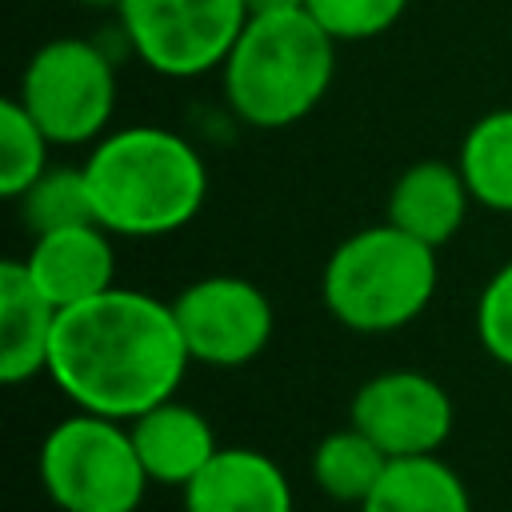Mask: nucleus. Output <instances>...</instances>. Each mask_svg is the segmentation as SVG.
Masks as SVG:
<instances>
[{
	"instance_id": "obj_1",
	"label": "nucleus",
	"mask_w": 512,
	"mask_h": 512,
	"mask_svg": "<svg viewBox=\"0 0 512 512\" xmlns=\"http://www.w3.org/2000/svg\"><path fill=\"white\" fill-rule=\"evenodd\" d=\"M192 364L172 300L140 288H108L84 304L60 308L48 352L52 384L80 408L132 420L172 400Z\"/></svg>"
},
{
	"instance_id": "obj_2",
	"label": "nucleus",
	"mask_w": 512,
	"mask_h": 512,
	"mask_svg": "<svg viewBox=\"0 0 512 512\" xmlns=\"http://www.w3.org/2000/svg\"><path fill=\"white\" fill-rule=\"evenodd\" d=\"M84 180L96 224L136 240L192 224L208 196V168L196 144L156 124L104 132L84 160Z\"/></svg>"
},
{
	"instance_id": "obj_3",
	"label": "nucleus",
	"mask_w": 512,
	"mask_h": 512,
	"mask_svg": "<svg viewBox=\"0 0 512 512\" xmlns=\"http://www.w3.org/2000/svg\"><path fill=\"white\" fill-rule=\"evenodd\" d=\"M224 100L248 128L300 124L328 96L336 76V40L308 8L256 12L220 64Z\"/></svg>"
},
{
	"instance_id": "obj_4",
	"label": "nucleus",
	"mask_w": 512,
	"mask_h": 512,
	"mask_svg": "<svg viewBox=\"0 0 512 512\" xmlns=\"http://www.w3.org/2000/svg\"><path fill=\"white\" fill-rule=\"evenodd\" d=\"M436 280V248L384 220L332 248L320 296L344 328L380 336L412 324L436 296Z\"/></svg>"
},
{
	"instance_id": "obj_5",
	"label": "nucleus",
	"mask_w": 512,
	"mask_h": 512,
	"mask_svg": "<svg viewBox=\"0 0 512 512\" xmlns=\"http://www.w3.org/2000/svg\"><path fill=\"white\" fill-rule=\"evenodd\" d=\"M40 484L60 512H136L152 480L128 420L76 408L40 444Z\"/></svg>"
},
{
	"instance_id": "obj_6",
	"label": "nucleus",
	"mask_w": 512,
	"mask_h": 512,
	"mask_svg": "<svg viewBox=\"0 0 512 512\" xmlns=\"http://www.w3.org/2000/svg\"><path fill=\"white\" fill-rule=\"evenodd\" d=\"M16 100L52 144H96L116 112V68L96 40L56 36L28 56Z\"/></svg>"
},
{
	"instance_id": "obj_7",
	"label": "nucleus",
	"mask_w": 512,
	"mask_h": 512,
	"mask_svg": "<svg viewBox=\"0 0 512 512\" xmlns=\"http://www.w3.org/2000/svg\"><path fill=\"white\" fill-rule=\"evenodd\" d=\"M120 32L136 60L168 80L216 72L248 24V0H120Z\"/></svg>"
},
{
	"instance_id": "obj_8",
	"label": "nucleus",
	"mask_w": 512,
	"mask_h": 512,
	"mask_svg": "<svg viewBox=\"0 0 512 512\" xmlns=\"http://www.w3.org/2000/svg\"><path fill=\"white\" fill-rule=\"evenodd\" d=\"M188 356L208 368L252 364L276 328L272 300L244 276H204L180 288L172 300Z\"/></svg>"
},
{
	"instance_id": "obj_9",
	"label": "nucleus",
	"mask_w": 512,
	"mask_h": 512,
	"mask_svg": "<svg viewBox=\"0 0 512 512\" xmlns=\"http://www.w3.org/2000/svg\"><path fill=\"white\" fill-rule=\"evenodd\" d=\"M348 416L396 460V456L440 452L444 440L452 436L456 408L448 388L428 372L392 368V372H376L356 388Z\"/></svg>"
},
{
	"instance_id": "obj_10",
	"label": "nucleus",
	"mask_w": 512,
	"mask_h": 512,
	"mask_svg": "<svg viewBox=\"0 0 512 512\" xmlns=\"http://www.w3.org/2000/svg\"><path fill=\"white\" fill-rule=\"evenodd\" d=\"M108 236L112 232L96 220L36 232L24 268L56 308L84 304L116 284V252Z\"/></svg>"
},
{
	"instance_id": "obj_11",
	"label": "nucleus",
	"mask_w": 512,
	"mask_h": 512,
	"mask_svg": "<svg viewBox=\"0 0 512 512\" xmlns=\"http://www.w3.org/2000/svg\"><path fill=\"white\" fill-rule=\"evenodd\" d=\"M184 512H292V484L272 456L228 444L184 484Z\"/></svg>"
},
{
	"instance_id": "obj_12",
	"label": "nucleus",
	"mask_w": 512,
	"mask_h": 512,
	"mask_svg": "<svg viewBox=\"0 0 512 512\" xmlns=\"http://www.w3.org/2000/svg\"><path fill=\"white\" fill-rule=\"evenodd\" d=\"M60 308L36 288L24 260L0 264V380L24 384L48 372Z\"/></svg>"
},
{
	"instance_id": "obj_13",
	"label": "nucleus",
	"mask_w": 512,
	"mask_h": 512,
	"mask_svg": "<svg viewBox=\"0 0 512 512\" xmlns=\"http://www.w3.org/2000/svg\"><path fill=\"white\" fill-rule=\"evenodd\" d=\"M136 452L144 460V472L152 484H168V488H184L216 452V432L204 420L200 408L172 400L152 404L148 412L128 420Z\"/></svg>"
},
{
	"instance_id": "obj_14",
	"label": "nucleus",
	"mask_w": 512,
	"mask_h": 512,
	"mask_svg": "<svg viewBox=\"0 0 512 512\" xmlns=\"http://www.w3.org/2000/svg\"><path fill=\"white\" fill-rule=\"evenodd\" d=\"M468 204H472V192L464 184L460 164L416 160L396 176L388 192V224L440 248L460 232Z\"/></svg>"
},
{
	"instance_id": "obj_15",
	"label": "nucleus",
	"mask_w": 512,
	"mask_h": 512,
	"mask_svg": "<svg viewBox=\"0 0 512 512\" xmlns=\"http://www.w3.org/2000/svg\"><path fill=\"white\" fill-rule=\"evenodd\" d=\"M360 512H472L468 484L436 452L396 456L360 504Z\"/></svg>"
},
{
	"instance_id": "obj_16",
	"label": "nucleus",
	"mask_w": 512,
	"mask_h": 512,
	"mask_svg": "<svg viewBox=\"0 0 512 512\" xmlns=\"http://www.w3.org/2000/svg\"><path fill=\"white\" fill-rule=\"evenodd\" d=\"M456 164L480 208L512 212V108L484 112L464 132Z\"/></svg>"
},
{
	"instance_id": "obj_17",
	"label": "nucleus",
	"mask_w": 512,
	"mask_h": 512,
	"mask_svg": "<svg viewBox=\"0 0 512 512\" xmlns=\"http://www.w3.org/2000/svg\"><path fill=\"white\" fill-rule=\"evenodd\" d=\"M388 452L368 436L360 432L356 424L340 428V432H328L316 448H312V460H308V472L316 480V488L340 504H364L368 492L376 488V480L384 476L388 468Z\"/></svg>"
},
{
	"instance_id": "obj_18",
	"label": "nucleus",
	"mask_w": 512,
	"mask_h": 512,
	"mask_svg": "<svg viewBox=\"0 0 512 512\" xmlns=\"http://www.w3.org/2000/svg\"><path fill=\"white\" fill-rule=\"evenodd\" d=\"M48 132L32 120V112L16 100H0V192L16 200L28 184H36L48 172Z\"/></svg>"
},
{
	"instance_id": "obj_19",
	"label": "nucleus",
	"mask_w": 512,
	"mask_h": 512,
	"mask_svg": "<svg viewBox=\"0 0 512 512\" xmlns=\"http://www.w3.org/2000/svg\"><path fill=\"white\" fill-rule=\"evenodd\" d=\"M20 220L28 224V232H52V228H68V224H84L96 220L92 212V196H88V180H84V164L80 168H52L28 184L20 196Z\"/></svg>"
},
{
	"instance_id": "obj_20",
	"label": "nucleus",
	"mask_w": 512,
	"mask_h": 512,
	"mask_svg": "<svg viewBox=\"0 0 512 512\" xmlns=\"http://www.w3.org/2000/svg\"><path fill=\"white\" fill-rule=\"evenodd\" d=\"M304 8L336 44H356L396 28L408 0H304Z\"/></svg>"
},
{
	"instance_id": "obj_21",
	"label": "nucleus",
	"mask_w": 512,
	"mask_h": 512,
	"mask_svg": "<svg viewBox=\"0 0 512 512\" xmlns=\"http://www.w3.org/2000/svg\"><path fill=\"white\" fill-rule=\"evenodd\" d=\"M476 336H480V348L512 368V260L500 264L488 284L480 288V300H476Z\"/></svg>"
},
{
	"instance_id": "obj_22",
	"label": "nucleus",
	"mask_w": 512,
	"mask_h": 512,
	"mask_svg": "<svg viewBox=\"0 0 512 512\" xmlns=\"http://www.w3.org/2000/svg\"><path fill=\"white\" fill-rule=\"evenodd\" d=\"M284 8H304V0H248V12H284Z\"/></svg>"
},
{
	"instance_id": "obj_23",
	"label": "nucleus",
	"mask_w": 512,
	"mask_h": 512,
	"mask_svg": "<svg viewBox=\"0 0 512 512\" xmlns=\"http://www.w3.org/2000/svg\"><path fill=\"white\" fill-rule=\"evenodd\" d=\"M84 8H120V0H76Z\"/></svg>"
}]
</instances>
